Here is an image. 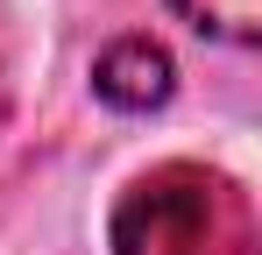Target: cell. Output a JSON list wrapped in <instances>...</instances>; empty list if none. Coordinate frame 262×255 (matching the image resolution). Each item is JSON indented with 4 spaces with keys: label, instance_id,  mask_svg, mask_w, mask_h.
<instances>
[{
    "label": "cell",
    "instance_id": "cell-3",
    "mask_svg": "<svg viewBox=\"0 0 262 255\" xmlns=\"http://www.w3.org/2000/svg\"><path fill=\"white\" fill-rule=\"evenodd\" d=\"M170 7L199 36H220V42H255L262 36V0H170Z\"/></svg>",
    "mask_w": 262,
    "mask_h": 255
},
{
    "label": "cell",
    "instance_id": "cell-1",
    "mask_svg": "<svg viewBox=\"0 0 262 255\" xmlns=\"http://www.w3.org/2000/svg\"><path fill=\"white\" fill-rule=\"evenodd\" d=\"M114 255H255V206L213 163H156L114 206Z\"/></svg>",
    "mask_w": 262,
    "mask_h": 255
},
{
    "label": "cell",
    "instance_id": "cell-2",
    "mask_svg": "<svg viewBox=\"0 0 262 255\" xmlns=\"http://www.w3.org/2000/svg\"><path fill=\"white\" fill-rule=\"evenodd\" d=\"M170 50L156 36H114L99 50V64H92V92L106 99V107H121V114H149V107H163L170 99Z\"/></svg>",
    "mask_w": 262,
    "mask_h": 255
}]
</instances>
